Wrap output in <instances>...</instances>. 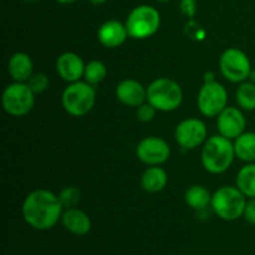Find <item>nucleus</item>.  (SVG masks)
I'll return each mask as SVG.
<instances>
[{
	"mask_svg": "<svg viewBox=\"0 0 255 255\" xmlns=\"http://www.w3.org/2000/svg\"><path fill=\"white\" fill-rule=\"evenodd\" d=\"M62 207L59 196L47 189H36L22 202V218L36 231H49L61 221Z\"/></svg>",
	"mask_w": 255,
	"mask_h": 255,
	"instance_id": "nucleus-1",
	"label": "nucleus"
},
{
	"mask_svg": "<svg viewBox=\"0 0 255 255\" xmlns=\"http://www.w3.org/2000/svg\"><path fill=\"white\" fill-rule=\"evenodd\" d=\"M236 157L232 139L216 134L204 142L201 159L204 169L212 174H222L228 171Z\"/></svg>",
	"mask_w": 255,
	"mask_h": 255,
	"instance_id": "nucleus-2",
	"label": "nucleus"
},
{
	"mask_svg": "<svg viewBox=\"0 0 255 255\" xmlns=\"http://www.w3.org/2000/svg\"><path fill=\"white\" fill-rule=\"evenodd\" d=\"M183 101V91L179 84L169 77H159L147 87V102L157 111L171 112L178 109Z\"/></svg>",
	"mask_w": 255,
	"mask_h": 255,
	"instance_id": "nucleus-3",
	"label": "nucleus"
},
{
	"mask_svg": "<svg viewBox=\"0 0 255 255\" xmlns=\"http://www.w3.org/2000/svg\"><path fill=\"white\" fill-rule=\"evenodd\" d=\"M96 102V91L86 81L69 84L61 96V104L65 111L74 117H82L89 114Z\"/></svg>",
	"mask_w": 255,
	"mask_h": 255,
	"instance_id": "nucleus-4",
	"label": "nucleus"
},
{
	"mask_svg": "<svg viewBox=\"0 0 255 255\" xmlns=\"http://www.w3.org/2000/svg\"><path fill=\"white\" fill-rule=\"evenodd\" d=\"M246 204L247 197L237 186L221 187L212 194V209L223 221L233 222L243 217Z\"/></svg>",
	"mask_w": 255,
	"mask_h": 255,
	"instance_id": "nucleus-5",
	"label": "nucleus"
},
{
	"mask_svg": "<svg viewBox=\"0 0 255 255\" xmlns=\"http://www.w3.org/2000/svg\"><path fill=\"white\" fill-rule=\"evenodd\" d=\"M125 25L131 39H148L158 31L161 15L158 10L151 5H139L129 12Z\"/></svg>",
	"mask_w": 255,
	"mask_h": 255,
	"instance_id": "nucleus-6",
	"label": "nucleus"
},
{
	"mask_svg": "<svg viewBox=\"0 0 255 255\" xmlns=\"http://www.w3.org/2000/svg\"><path fill=\"white\" fill-rule=\"evenodd\" d=\"M1 105L7 115L21 117L29 114L35 105V94L26 82H12L5 87Z\"/></svg>",
	"mask_w": 255,
	"mask_h": 255,
	"instance_id": "nucleus-7",
	"label": "nucleus"
},
{
	"mask_svg": "<svg viewBox=\"0 0 255 255\" xmlns=\"http://www.w3.org/2000/svg\"><path fill=\"white\" fill-rule=\"evenodd\" d=\"M219 70L226 80L233 84H242L248 80L253 69L246 52L237 47H229L219 57Z\"/></svg>",
	"mask_w": 255,
	"mask_h": 255,
	"instance_id": "nucleus-8",
	"label": "nucleus"
},
{
	"mask_svg": "<svg viewBox=\"0 0 255 255\" xmlns=\"http://www.w3.org/2000/svg\"><path fill=\"white\" fill-rule=\"evenodd\" d=\"M199 112L206 117H217L228 106V92L222 84L214 81L204 82L197 97Z\"/></svg>",
	"mask_w": 255,
	"mask_h": 255,
	"instance_id": "nucleus-9",
	"label": "nucleus"
},
{
	"mask_svg": "<svg viewBox=\"0 0 255 255\" xmlns=\"http://www.w3.org/2000/svg\"><path fill=\"white\" fill-rule=\"evenodd\" d=\"M136 154L139 161L147 166H161L168 161L171 148L161 137L149 136L139 141L136 147Z\"/></svg>",
	"mask_w": 255,
	"mask_h": 255,
	"instance_id": "nucleus-10",
	"label": "nucleus"
},
{
	"mask_svg": "<svg viewBox=\"0 0 255 255\" xmlns=\"http://www.w3.org/2000/svg\"><path fill=\"white\" fill-rule=\"evenodd\" d=\"M177 143L184 149H196L207 141V126L199 119H187L177 125L174 129Z\"/></svg>",
	"mask_w": 255,
	"mask_h": 255,
	"instance_id": "nucleus-11",
	"label": "nucleus"
},
{
	"mask_svg": "<svg viewBox=\"0 0 255 255\" xmlns=\"http://www.w3.org/2000/svg\"><path fill=\"white\" fill-rule=\"evenodd\" d=\"M217 117V128L222 136L229 139H236L246 132L247 120L242 110L227 106Z\"/></svg>",
	"mask_w": 255,
	"mask_h": 255,
	"instance_id": "nucleus-12",
	"label": "nucleus"
},
{
	"mask_svg": "<svg viewBox=\"0 0 255 255\" xmlns=\"http://www.w3.org/2000/svg\"><path fill=\"white\" fill-rule=\"evenodd\" d=\"M84 60L75 52H64L56 60V71L64 81L72 84L81 80L85 74Z\"/></svg>",
	"mask_w": 255,
	"mask_h": 255,
	"instance_id": "nucleus-13",
	"label": "nucleus"
},
{
	"mask_svg": "<svg viewBox=\"0 0 255 255\" xmlns=\"http://www.w3.org/2000/svg\"><path fill=\"white\" fill-rule=\"evenodd\" d=\"M117 100L129 107H138L147 100V89L139 81L133 79L122 80L116 86Z\"/></svg>",
	"mask_w": 255,
	"mask_h": 255,
	"instance_id": "nucleus-14",
	"label": "nucleus"
},
{
	"mask_svg": "<svg viewBox=\"0 0 255 255\" xmlns=\"http://www.w3.org/2000/svg\"><path fill=\"white\" fill-rule=\"evenodd\" d=\"M99 41L109 49H116L120 47L128 36L126 25L117 20H109L105 21L97 31Z\"/></svg>",
	"mask_w": 255,
	"mask_h": 255,
	"instance_id": "nucleus-15",
	"label": "nucleus"
},
{
	"mask_svg": "<svg viewBox=\"0 0 255 255\" xmlns=\"http://www.w3.org/2000/svg\"><path fill=\"white\" fill-rule=\"evenodd\" d=\"M61 223L69 233L77 237L86 236L92 228L90 217L84 211L76 208V207L66 208V211L61 216Z\"/></svg>",
	"mask_w": 255,
	"mask_h": 255,
	"instance_id": "nucleus-16",
	"label": "nucleus"
},
{
	"mask_svg": "<svg viewBox=\"0 0 255 255\" xmlns=\"http://www.w3.org/2000/svg\"><path fill=\"white\" fill-rule=\"evenodd\" d=\"M7 71L15 82H27L34 74L31 57L25 52H15L7 62Z\"/></svg>",
	"mask_w": 255,
	"mask_h": 255,
	"instance_id": "nucleus-17",
	"label": "nucleus"
},
{
	"mask_svg": "<svg viewBox=\"0 0 255 255\" xmlns=\"http://www.w3.org/2000/svg\"><path fill=\"white\" fill-rule=\"evenodd\" d=\"M167 182V172L159 166H149L141 177V187L148 193H158L163 191Z\"/></svg>",
	"mask_w": 255,
	"mask_h": 255,
	"instance_id": "nucleus-18",
	"label": "nucleus"
},
{
	"mask_svg": "<svg viewBox=\"0 0 255 255\" xmlns=\"http://www.w3.org/2000/svg\"><path fill=\"white\" fill-rule=\"evenodd\" d=\"M236 157L246 163L255 162V132H244L234 139Z\"/></svg>",
	"mask_w": 255,
	"mask_h": 255,
	"instance_id": "nucleus-19",
	"label": "nucleus"
},
{
	"mask_svg": "<svg viewBox=\"0 0 255 255\" xmlns=\"http://www.w3.org/2000/svg\"><path fill=\"white\" fill-rule=\"evenodd\" d=\"M184 201H186L187 206L191 207L192 209L202 211L211 204L212 194L206 187L196 184L187 189L184 193Z\"/></svg>",
	"mask_w": 255,
	"mask_h": 255,
	"instance_id": "nucleus-20",
	"label": "nucleus"
},
{
	"mask_svg": "<svg viewBox=\"0 0 255 255\" xmlns=\"http://www.w3.org/2000/svg\"><path fill=\"white\" fill-rule=\"evenodd\" d=\"M236 183L247 198H255V163H247L239 169Z\"/></svg>",
	"mask_w": 255,
	"mask_h": 255,
	"instance_id": "nucleus-21",
	"label": "nucleus"
},
{
	"mask_svg": "<svg viewBox=\"0 0 255 255\" xmlns=\"http://www.w3.org/2000/svg\"><path fill=\"white\" fill-rule=\"evenodd\" d=\"M237 104L244 111L255 110V84L253 82H242L236 91Z\"/></svg>",
	"mask_w": 255,
	"mask_h": 255,
	"instance_id": "nucleus-22",
	"label": "nucleus"
},
{
	"mask_svg": "<svg viewBox=\"0 0 255 255\" xmlns=\"http://www.w3.org/2000/svg\"><path fill=\"white\" fill-rule=\"evenodd\" d=\"M106 76L107 67L102 61L94 60V61H90L89 64H86V66H85L84 79L85 81L89 82L92 86L99 85L100 82L104 81V80L106 79Z\"/></svg>",
	"mask_w": 255,
	"mask_h": 255,
	"instance_id": "nucleus-23",
	"label": "nucleus"
},
{
	"mask_svg": "<svg viewBox=\"0 0 255 255\" xmlns=\"http://www.w3.org/2000/svg\"><path fill=\"white\" fill-rule=\"evenodd\" d=\"M59 199L64 208H74L81 201V191L77 187H66L59 193Z\"/></svg>",
	"mask_w": 255,
	"mask_h": 255,
	"instance_id": "nucleus-24",
	"label": "nucleus"
},
{
	"mask_svg": "<svg viewBox=\"0 0 255 255\" xmlns=\"http://www.w3.org/2000/svg\"><path fill=\"white\" fill-rule=\"evenodd\" d=\"M26 84L29 85V87L35 95H39L49 89L50 80L47 75L42 74V72H37V74H32V76L27 80Z\"/></svg>",
	"mask_w": 255,
	"mask_h": 255,
	"instance_id": "nucleus-25",
	"label": "nucleus"
},
{
	"mask_svg": "<svg viewBox=\"0 0 255 255\" xmlns=\"http://www.w3.org/2000/svg\"><path fill=\"white\" fill-rule=\"evenodd\" d=\"M156 112H157V110L154 109V107L152 106L149 102H147V104H142L141 106L137 107L136 115H137V119H138L139 121L149 122L154 119V116H156Z\"/></svg>",
	"mask_w": 255,
	"mask_h": 255,
	"instance_id": "nucleus-26",
	"label": "nucleus"
},
{
	"mask_svg": "<svg viewBox=\"0 0 255 255\" xmlns=\"http://www.w3.org/2000/svg\"><path fill=\"white\" fill-rule=\"evenodd\" d=\"M182 14L187 17H193L197 14V1L196 0H181L179 4Z\"/></svg>",
	"mask_w": 255,
	"mask_h": 255,
	"instance_id": "nucleus-27",
	"label": "nucleus"
},
{
	"mask_svg": "<svg viewBox=\"0 0 255 255\" xmlns=\"http://www.w3.org/2000/svg\"><path fill=\"white\" fill-rule=\"evenodd\" d=\"M243 217L249 224L255 226V198H249V201H247Z\"/></svg>",
	"mask_w": 255,
	"mask_h": 255,
	"instance_id": "nucleus-28",
	"label": "nucleus"
},
{
	"mask_svg": "<svg viewBox=\"0 0 255 255\" xmlns=\"http://www.w3.org/2000/svg\"><path fill=\"white\" fill-rule=\"evenodd\" d=\"M209 81H214V74H213V72H207V74H206V79H204V82H209Z\"/></svg>",
	"mask_w": 255,
	"mask_h": 255,
	"instance_id": "nucleus-29",
	"label": "nucleus"
},
{
	"mask_svg": "<svg viewBox=\"0 0 255 255\" xmlns=\"http://www.w3.org/2000/svg\"><path fill=\"white\" fill-rule=\"evenodd\" d=\"M56 1H57V2H60V4L66 5V4H72V2L77 1V0H56Z\"/></svg>",
	"mask_w": 255,
	"mask_h": 255,
	"instance_id": "nucleus-30",
	"label": "nucleus"
},
{
	"mask_svg": "<svg viewBox=\"0 0 255 255\" xmlns=\"http://www.w3.org/2000/svg\"><path fill=\"white\" fill-rule=\"evenodd\" d=\"M248 79H249V81L255 84V70H252V72H251V75H249Z\"/></svg>",
	"mask_w": 255,
	"mask_h": 255,
	"instance_id": "nucleus-31",
	"label": "nucleus"
},
{
	"mask_svg": "<svg viewBox=\"0 0 255 255\" xmlns=\"http://www.w3.org/2000/svg\"><path fill=\"white\" fill-rule=\"evenodd\" d=\"M90 2H92V4L95 5H101L104 4V2H106V0H89Z\"/></svg>",
	"mask_w": 255,
	"mask_h": 255,
	"instance_id": "nucleus-32",
	"label": "nucleus"
},
{
	"mask_svg": "<svg viewBox=\"0 0 255 255\" xmlns=\"http://www.w3.org/2000/svg\"><path fill=\"white\" fill-rule=\"evenodd\" d=\"M158 1H161V2H167V1H171V0H158Z\"/></svg>",
	"mask_w": 255,
	"mask_h": 255,
	"instance_id": "nucleus-33",
	"label": "nucleus"
},
{
	"mask_svg": "<svg viewBox=\"0 0 255 255\" xmlns=\"http://www.w3.org/2000/svg\"><path fill=\"white\" fill-rule=\"evenodd\" d=\"M24 1H36V0H24Z\"/></svg>",
	"mask_w": 255,
	"mask_h": 255,
	"instance_id": "nucleus-34",
	"label": "nucleus"
}]
</instances>
